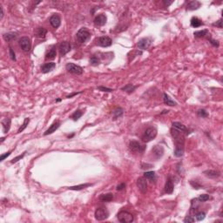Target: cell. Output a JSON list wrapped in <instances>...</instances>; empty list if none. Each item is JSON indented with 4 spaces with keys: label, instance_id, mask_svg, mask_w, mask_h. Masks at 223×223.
Returning <instances> with one entry per match:
<instances>
[{
    "label": "cell",
    "instance_id": "ba28073f",
    "mask_svg": "<svg viewBox=\"0 0 223 223\" xmlns=\"http://www.w3.org/2000/svg\"><path fill=\"white\" fill-rule=\"evenodd\" d=\"M151 153L156 160H159V159H161L164 154V147L160 145H156L152 148Z\"/></svg>",
    "mask_w": 223,
    "mask_h": 223
},
{
    "label": "cell",
    "instance_id": "f6af8a7d",
    "mask_svg": "<svg viewBox=\"0 0 223 223\" xmlns=\"http://www.w3.org/2000/svg\"><path fill=\"white\" fill-rule=\"evenodd\" d=\"M208 40H209V42H210V44H211L212 45H214V46H215V47H219L220 44H219V42H218L217 40H214V39H209Z\"/></svg>",
    "mask_w": 223,
    "mask_h": 223
},
{
    "label": "cell",
    "instance_id": "f546056e",
    "mask_svg": "<svg viewBox=\"0 0 223 223\" xmlns=\"http://www.w3.org/2000/svg\"><path fill=\"white\" fill-rule=\"evenodd\" d=\"M100 200L102 201H112L113 200V195L111 194V193L101 195L100 196Z\"/></svg>",
    "mask_w": 223,
    "mask_h": 223
},
{
    "label": "cell",
    "instance_id": "74e56055",
    "mask_svg": "<svg viewBox=\"0 0 223 223\" xmlns=\"http://www.w3.org/2000/svg\"><path fill=\"white\" fill-rule=\"evenodd\" d=\"M25 153H26V152H24V153H23L22 154H20V155H18V156H17L16 158L12 159V161H11V163H12V164H14V163H17L18 161L22 160V159L24 158V156L25 155Z\"/></svg>",
    "mask_w": 223,
    "mask_h": 223
},
{
    "label": "cell",
    "instance_id": "8d00e7d4",
    "mask_svg": "<svg viewBox=\"0 0 223 223\" xmlns=\"http://www.w3.org/2000/svg\"><path fill=\"white\" fill-rule=\"evenodd\" d=\"M199 200L200 202H205V201H207L209 199H210V196L208 195H201L199 196V198H197Z\"/></svg>",
    "mask_w": 223,
    "mask_h": 223
},
{
    "label": "cell",
    "instance_id": "d6986e66",
    "mask_svg": "<svg viewBox=\"0 0 223 223\" xmlns=\"http://www.w3.org/2000/svg\"><path fill=\"white\" fill-rule=\"evenodd\" d=\"M18 34L17 33H13V31H11V33H5L3 35V39L6 41V42H12L13 40H15L18 38Z\"/></svg>",
    "mask_w": 223,
    "mask_h": 223
},
{
    "label": "cell",
    "instance_id": "7bdbcfd3",
    "mask_svg": "<svg viewBox=\"0 0 223 223\" xmlns=\"http://www.w3.org/2000/svg\"><path fill=\"white\" fill-rule=\"evenodd\" d=\"M9 52H10V57H11V58H12V60L16 61V56H15V52H14V51L12 50V47H9Z\"/></svg>",
    "mask_w": 223,
    "mask_h": 223
},
{
    "label": "cell",
    "instance_id": "4316f807",
    "mask_svg": "<svg viewBox=\"0 0 223 223\" xmlns=\"http://www.w3.org/2000/svg\"><path fill=\"white\" fill-rule=\"evenodd\" d=\"M163 101H164V103H165L166 105H167V106H174L177 105V103H176L175 101L172 100L171 98L168 96L167 93H164V94H163Z\"/></svg>",
    "mask_w": 223,
    "mask_h": 223
},
{
    "label": "cell",
    "instance_id": "484cf974",
    "mask_svg": "<svg viewBox=\"0 0 223 223\" xmlns=\"http://www.w3.org/2000/svg\"><path fill=\"white\" fill-rule=\"evenodd\" d=\"M144 177L147 180H149L151 182H155L156 181V174L153 171H148V172H145L144 173Z\"/></svg>",
    "mask_w": 223,
    "mask_h": 223
},
{
    "label": "cell",
    "instance_id": "ee69618b",
    "mask_svg": "<svg viewBox=\"0 0 223 223\" xmlns=\"http://www.w3.org/2000/svg\"><path fill=\"white\" fill-rule=\"evenodd\" d=\"M213 25H214V26H216V27H218V28H220V29H221V28H222V19H221V18L219 19L217 22L214 23Z\"/></svg>",
    "mask_w": 223,
    "mask_h": 223
},
{
    "label": "cell",
    "instance_id": "836d02e7",
    "mask_svg": "<svg viewBox=\"0 0 223 223\" xmlns=\"http://www.w3.org/2000/svg\"><path fill=\"white\" fill-rule=\"evenodd\" d=\"M29 122H30V119H29V118H25L24 120V123L22 124V125L19 127V129L18 130V134L22 133V132L26 128L27 125H28V124H29Z\"/></svg>",
    "mask_w": 223,
    "mask_h": 223
},
{
    "label": "cell",
    "instance_id": "7c38bea8",
    "mask_svg": "<svg viewBox=\"0 0 223 223\" xmlns=\"http://www.w3.org/2000/svg\"><path fill=\"white\" fill-rule=\"evenodd\" d=\"M106 21H107L106 16L105 14H100L95 17L93 23L96 26H103L106 24Z\"/></svg>",
    "mask_w": 223,
    "mask_h": 223
},
{
    "label": "cell",
    "instance_id": "5bb4252c",
    "mask_svg": "<svg viewBox=\"0 0 223 223\" xmlns=\"http://www.w3.org/2000/svg\"><path fill=\"white\" fill-rule=\"evenodd\" d=\"M174 181H173V179L171 176H168L167 181H166V185H165V192L168 195H171L173 194L174 192Z\"/></svg>",
    "mask_w": 223,
    "mask_h": 223
},
{
    "label": "cell",
    "instance_id": "d4e9b609",
    "mask_svg": "<svg viewBox=\"0 0 223 223\" xmlns=\"http://www.w3.org/2000/svg\"><path fill=\"white\" fill-rule=\"evenodd\" d=\"M137 87H138V85H134L133 84H127V85H125V86H123L121 88V91L126 92L127 93L130 94V93H133Z\"/></svg>",
    "mask_w": 223,
    "mask_h": 223
},
{
    "label": "cell",
    "instance_id": "3957f363",
    "mask_svg": "<svg viewBox=\"0 0 223 223\" xmlns=\"http://www.w3.org/2000/svg\"><path fill=\"white\" fill-rule=\"evenodd\" d=\"M117 218L119 220V221L122 222V223H130L133 222L134 218V215L126 211H120L118 214H117Z\"/></svg>",
    "mask_w": 223,
    "mask_h": 223
},
{
    "label": "cell",
    "instance_id": "e575fe53",
    "mask_svg": "<svg viewBox=\"0 0 223 223\" xmlns=\"http://www.w3.org/2000/svg\"><path fill=\"white\" fill-rule=\"evenodd\" d=\"M100 60L96 56H93V57H92L90 58V64H91L92 66H96L100 65Z\"/></svg>",
    "mask_w": 223,
    "mask_h": 223
},
{
    "label": "cell",
    "instance_id": "b9f144b4",
    "mask_svg": "<svg viewBox=\"0 0 223 223\" xmlns=\"http://www.w3.org/2000/svg\"><path fill=\"white\" fill-rule=\"evenodd\" d=\"M11 153H12V151H9V152H7V153H4V154H2L1 155V157H0V161H5V158H7L8 156H10L11 155Z\"/></svg>",
    "mask_w": 223,
    "mask_h": 223
},
{
    "label": "cell",
    "instance_id": "816d5d0a",
    "mask_svg": "<svg viewBox=\"0 0 223 223\" xmlns=\"http://www.w3.org/2000/svg\"><path fill=\"white\" fill-rule=\"evenodd\" d=\"M0 9H1V16H0V19H2L3 17H4V10H3L2 6H0Z\"/></svg>",
    "mask_w": 223,
    "mask_h": 223
},
{
    "label": "cell",
    "instance_id": "5b68a950",
    "mask_svg": "<svg viewBox=\"0 0 223 223\" xmlns=\"http://www.w3.org/2000/svg\"><path fill=\"white\" fill-rule=\"evenodd\" d=\"M129 148L134 153H143L146 149V146L137 140H132L129 143Z\"/></svg>",
    "mask_w": 223,
    "mask_h": 223
},
{
    "label": "cell",
    "instance_id": "681fc988",
    "mask_svg": "<svg viewBox=\"0 0 223 223\" xmlns=\"http://www.w3.org/2000/svg\"><path fill=\"white\" fill-rule=\"evenodd\" d=\"M173 3H174L173 1H166V0H164V1H163V4H164L165 7H168V6H170Z\"/></svg>",
    "mask_w": 223,
    "mask_h": 223
},
{
    "label": "cell",
    "instance_id": "9a60e30c",
    "mask_svg": "<svg viewBox=\"0 0 223 223\" xmlns=\"http://www.w3.org/2000/svg\"><path fill=\"white\" fill-rule=\"evenodd\" d=\"M56 67V64L54 62H50V63H46L44 66H42L41 67V72L43 73H48L50 72H52Z\"/></svg>",
    "mask_w": 223,
    "mask_h": 223
},
{
    "label": "cell",
    "instance_id": "ac0fdd59",
    "mask_svg": "<svg viewBox=\"0 0 223 223\" xmlns=\"http://www.w3.org/2000/svg\"><path fill=\"white\" fill-rule=\"evenodd\" d=\"M201 4L199 1H196V0H194V1H189L186 4V10L188 11H195V10H198L201 7Z\"/></svg>",
    "mask_w": 223,
    "mask_h": 223
},
{
    "label": "cell",
    "instance_id": "7402d4cb",
    "mask_svg": "<svg viewBox=\"0 0 223 223\" xmlns=\"http://www.w3.org/2000/svg\"><path fill=\"white\" fill-rule=\"evenodd\" d=\"M2 125H3V131L5 134H7L10 130V127H11V123H12V119L9 118L5 119L4 120H2Z\"/></svg>",
    "mask_w": 223,
    "mask_h": 223
},
{
    "label": "cell",
    "instance_id": "4fadbf2b",
    "mask_svg": "<svg viewBox=\"0 0 223 223\" xmlns=\"http://www.w3.org/2000/svg\"><path fill=\"white\" fill-rule=\"evenodd\" d=\"M152 44V39L150 38H144L141 39L138 43V47L141 50H146L150 47Z\"/></svg>",
    "mask_w": 223,
    "mask_h": 223
},
{
    "label": "cell",
    "instance_id": "c3c4849f",
    "mask_svg": "<svg viewBox=\"0 0 223 223\" xmlns=\"http://www.w3.org/2000/svg\"><path fill=\"white\" fill-rule=\"evenodd\" d=\"M152 167H153V165H151V164H142L141 165L142 169H148V168H152Z\"/></svg>",
    "mask_w": 223,
    "mask_h": 223
},
{
    "label": "cell",
    "instance_id": "d6a6232c",
    "mask_svg": "<svg viewBox=\"0 0 223 223\" xmlns=\"http://www.w3.org/2000/svg\"><path fill=\"white\" fill-rule=\"evenodd\" d=\"M83 115V112L81 110H76L71 116V119H73L74 121H77L79 119H80V117Z\"/></svg>",
    "mask_w": 223,
    "mask_h": 223
},
{
    "label": "cell",
    "instance_id": "d590c367",
    "mask_svg": "<svg viewBox=\"0 0 223 223\" xmlns=\"http://www.w3.org/2000/svg\"><path fill=\"white\" fill-rule=\"evenodd\" d=\"M206 217V213L205 212H200V213H197L195 214V218L198 221H201L202 220H204Z\"/></svg>",
    "mask_w": 223,
    "mask_h": 223
},
{
    "label": "cell",
    "instance_id": "30bf717a",
    "mask_svg": "<svg viewBox=\"0 0 223 223\" xmlns=\"http://www.w3.org/2000/svg\"><path fill=\"white\" fill-rule=\"evenodd\" d=\"M97 44H98V45H100L101 47H109L112 45L113 40L111 38H109L107 36H103V37H100L97 39Z\"/></svg>",
    "mask_w": 223,
    "mask_h": 223
},
{
    "label": "cell",
    "instance_id": "f5cc1de1",
    "mask_svg": "<svg viewBox=\"0 0 223 223\" xmlns=\"http://www.w3.org/2000/svg\"><path fill=\"white\" fill-rule=\"evenodd\" d=\"M169 113L168 110H163V112L161 113V114H166V113Z\"/></svg>",
    "mask_w": 223,
    "mask_h": 223
},
{
    "label": "cell",
    "instance_id": "52a82bcc",
    "mask_svg": "<svg viewBox=\"0 0 223 223\" xmlns=\"http://www.w3.org/2000/svg\"><path fill=\"white\" fill-rule=\"evenodd\" d=\"M18 44L21 47V49L25 52H28L31 48V39L28 38V37H22L19 41H18Z\"/></svg>",
    "mask_w": 223,
    "mask_h": 223
},
{
    "label": "cell",
    "instance_id": "44dd1931",
    "mask_svg": "<svg viewBox=\"0 0 223 223\" xmlns=\"http://www.w3.org/2000/svg\"><path fill=\"white\" fill-rule=\"evenodd\" d=\"M203 174L207 177L211 178V179H216V178H219L220 176V173L219 171H216V170H207V171H204Z\"/></svg>",
    "mask_w": 223,
    "mask_h": 223
},
{
    "label": "cell",
    "instance_id": "7dc6e473",
    "mask_svg": "<svg viewBox=\"0 0 223 223\" xmlns=\"http://www.w3.org/2000/svg\"><path fill=\"white\" fill-rule=\"evenodd\" d=\"M195 220L192 217V216H186L185 219H184V222L186 223H189V222H194Z\"/></svg>",
    "mask_w": 223,
    "mask_h": 223
},
{
    "label": "cell",
    "instance_id": "2e32d148",
    "mask_svg": "<svg viewBox=\"0 0 223 223\" xmlns=\"http://www.w3.org/2000/svg\"><path fill=\"white\" fill-rule=\"evenodd\" d=\"M50 24L53 27V28H58L61 24V19H60V17L58 15H52L51 18H50Z\"/></svg>",
    "mask_w": 223,
    "mask_h": 223
},
{
    "label": "cell",
    "instance_id": "8992f818",
    "mask_svg": "<svg viewBox=\"0 0 223 223\" xmlns=\"http://www.w3.org/2000/svg\"><path fill=\"white\" fill-rule=\"evenodd\" d=\"M66 69L68 73L75 75H81L83 73V68L78 65H75L73 63H68L66 66Z\"/></svg>",
    "mask_w": 223,
    "mask_h": 223
},
{
    "label": "cell",
    "instance_id": "277c9868",
    "mask_svg": "<svg viewBox=\"0 0 223 223\" xmlns=\"http://www.w3.org/2000/svg\"><path fill=\"white\" fill-rule=\"evenodd\" d=\"M94 215L97 220H104L109 217V212L106 207H99L95 211Z\"/></svg>",
    "mask_w": 223,
    "mask_h": 223
},
{
    "label": "cell",
    "instance_id": "f1b7e54d",
    "mask_svg": "<svg viewBox=\"0 0 223 223\" xmlns=\"http://www.w3.org/2000/svg\"><path fill=\"white\" fill-rule=\"evenodd\" d=\"M92 186V184L90 183H85V184H81V185H79V186H70L68 187V189L70 190H73V191H79V190H83L88 186Z\"/></svg>",
    "mask_w": 223,
    "mask_h": 223
},
{
    "label": "cell",
    "instance_id": "ab89813d",
    "mask_svg": "<svg viewBox=\"0 0 223 223\" xmlns=\"http://www.w3.org/2000/svg\"><path fill=\"white\" fill-rule=\"evenodd\" d=\"M190 184H191V186H192L195 189H201L202 186H201V184H199L197 181H194V180H191L190 181Z\"/></svg>",
    "mask_w": 223,
    "mask_h": 223
},
{
    "label": "cell",
    "instance_id": "6da1fadb",
    "mask_svg": "<svg viewBox=\"0 0 223 223\" xmlns=\"http://www.w3.org/2000/svg\"><path fill=\"white\" fill-rule=\"evenodd\" d=\"M76 38H77V40H78L79 43L84 44V43H85L86 41H88L90 39L91 33H90V31H88L87 28L82 27V28H80L79 30V31L77 33Z\"/></svg>",
    "mask_w": 223,
    "mask_h": 223
},
{
    "label": "cell",
    "instance_id": "f35d334b",
    "mask_svg": "<svg viewBox=\"0 0 223 223\" xmlns=\"http://www.w3.org/2000/svg\"><path fill=\"white\" fill-rule=\"evenodd\" d=\"M198 115L201 118H207L208 117V113L205 110V109H200L198 111Z\"/></svg>",
    "mask_w": 223,
    "mask_h": 223
},
{
    "label": "cell",
    "instance_id": "83f0119b",
    "mask_svg": "<svg viewBox=\"0 0 223 223\" xmlns=\"http://www.w3.org/2000/svg\"><path fill=\"white\" fill-rule=\"evenodd\" d=\"M123 113H124L123 108H121V107H116V108L113 110V119L115 120V119H117L118 118H120V117L123 115Z\"/></svg>",
    "mask_w": 223,
    "mask_h": 223
},
{
    "label": "cell",
    "instance_id": "8fae6325",
    "mask_svg": "<svg viewBox=\"0 0 223 223\" xmlns=\"http://www.w3.org/2000/svg\"><path fill=\"white\" fill-rule=\"evenodd\" d=\"M137 186L142 194H146L147 191V181L145 177H140L137 180Z\"/></svg>",
    "mask_w": 223,
    "mask_h": 223
},
{
    "label": "cell",
    "instance_id": "60d3db41",
    "mask_svg": "<svg viewBox=\"0 0 223 223\" xmlns=\"http://www.w3.org/2000/svg\"><path fill=\"white\" fill-rule=\"evenodd\" d=\"M98 90L101 91V92H113V89H111V88H107V87H105V86H98Z\"/></svg>",
    "mask_w": 223,
    "mask_h": 223
},
{
    "label": "cell",
    "instance_id": "ffe728a7",
    "mask_svg": "<svg viewBox=\"0 0 223 223\" xmlns=\"http://www.w3.org/2000/svg\"><path fill=\"white\" fill-rule=\"evenodd\" d=\"M172 125H173L174 128H176L177 130H180V131H181V132H183V133H186V134H189V131H188V129L186 128V126L184 125L183 124L180 123V122H173Z\"/></svg>",
    "mask_w": 223,
    "mask_h": 223
},
{
    "label": "cell",
    "instance_id": "f907efd6",
    "mask_svg": "<svg viewBox=\"0 0 223 223\" xmlns=\"http://www.w3.org/2000/svg\"><path fill=\"white\" fill-rule=\"evenodd\" d=\"M83 92H74V93H73V94H70V95H67L66 96V98L67 99H70V98H72V97H73V96H75V95H78V94H80V93H82Z\"/></svg>",
    "mask_w": 223,
    "mask_h": 223
},
{
    "label": "cell",
    "instance_id": "7a4b0ae2",
    "mask_svg": "<svg viewBox=\"0 0 223 223\" xmlns=\"http://www.w3.org/2000/svg\"><path fill=\"white\" fill-rule=\"evenodd\" d=\"M157 129L154 126L148 127V128L145 131L143 136H142V140L143 142H150L153 140L156 136H157Z\"/></svg>",
    "mask_w": 223,
    "mask_h": 223
},
{
    "label": "cell",
    "instance_id": "cb8c5ba5",
    "mask_svg": "<svg viewBox=\"0 0 223 223\" xmlns=\"http://www.w3.org/2000/svg\"><path fill=\"white\" fill-rule=\"evenodd\" d=\"M203 24H204V23L200 18H198L197 17H193L192 18H191V26L194 27V28H198V27H200Z\"/></svg>",
    "mask_w": 223,
    "mask_h": 223
},
{
    "label": "cell",
    "instance_id": "4dcf8cb0",
    "mask_svg": "<svg viewBox=\"0 0 223 223\" xmlns=\"http://www.w3.org/2000/svg\"><path fill=\"white\" fill-rule=\"evenodd\" d=\"M56 54H57V52H56V48H52L47 53H46V55H45V59L46 60H48V59H53V58H55V57H56Z\"/></svg>",
    "mask_w": 223,
    "mask_h": 223
},
{
    "label": "cell",
    "instance_id": "9c48e42d",
    "mask_svg": "<svg viewBox=\"0 0 223 223\" xmlns=\"http://www.w3.org/2000/svg\"><path fill=\"white\" fill-rule=\"evenodd\" d=\"M58 50H59V53H60L61 56H65L66 54H67L72 50L71 44L67 41H64L59 45Z\"/></svg>",
    "mask_w": 223,
    "mask_h": 223
},
{
    "label": "cell",
    "instance_id": "603a6c76",
    "mask_svg": "<svg viewBox=\"0 0 223 223\" xmlns=\"http://www.w3.org/2000/svg\"><path fill=\"white\" fill-rule=\"evenodd\" d=\"M46 34H47V30L44 27H39L35 33L36 37L39 39H44Z\"/></svg>",
    "mask_w": 223,
    "mask_h": 223
},
{
    "label": "cell",
    "instance_id": "bcb514c9",
    "mask_svg": "<svg viewBox=\"0 0 223 223\" xmlns=\"http://www.w3.org/2000/svg\"><path fill=\"white\" fill-rule=\"evenodd\" d=\"M124 188H125V182H122V183H120V184H119V185L117 186L116 190H117V191H121V190H123Z\"/></svg>",
    "mask_w": 223,
    "mask_h": 223
},
{
    "label": "cell",
    "instance_id": "11a10c76",
    "mask_svg": "<svg viewBox=\"0 0 223 223\" xmlns=\"http://www.w3.org/2000/svg\"><path fill=\"white\" fill-rule=\"evenodd\" d=\"M4 140H5V138H2V139H1V142H3Z\"/></svg>",
    "mask_w": 223,
    "mask_h": 223
},
{
    "label": "cell",
    "instance_id": "db71d44e",
    "mask_svg": "<svg viewBox=\"0 0 223 223\" xmlns=\"http://www.w3.org/2000/svg\"><path fill=\"white\" fill-rule=\"evenodd\" d=\"M61 100V99H58V100H56V102H59Z\"/></svg>",
    "mask_w": 223,
    "mask_h": 223
},
{
    "label": "cell",
    "instance_id": "1f68e13d",
    "mask_svg": "<svg viewBox=\"0 0 223 223\" xmlns=\"http://www.w3.org/2000/svg\"><path fill=\"white\" fill-rule=\"evenodd\" d=\"M208 33V31L207 30H202V31H195L194 33V35L195 38H202V37H205L207 34Z\"/></svg>",
    "mask_w": 223,
    "mask_h": 223
},
{
    "label": "cell",
    "instance_id": "e0dca14e",
    "mask_svg": "<svg viewBox=\"0 0 223 223\" xmlns=\"http://www.w3.org/2000/svg\"><path fill=\"white\" fill-rule=\"evenodd\" d=\"M60 126V121H54L51 125H50V127L45 132V134H44V135L45 136H46V135H49V134H53L58 127Z\"/></svg>",
    "mask_w": 223,
    "mask_h": 223
}]
</instances>
